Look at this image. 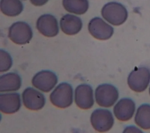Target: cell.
Here are the masks:
<instances>
[{"label": "cell", "instance_id": "obj_1", "mask_svg": "<svg viewBox=\"0 0 150 133\" xmlns=\"http://www.w3.org/2000/svg\"><path fill=\"white\" fill-rule=\"evenodd\" d=\"M101 13L105 21L115 26L123 24L128 18L126 8L117 2H110L105 4L101 9Z\"/></svg>", "mask_w": 150, "mask_h": 133}, {"label": "cell", "instance_id": "obj_2", "mask_svg": "<svg viewBox=\"0 0 150 133\" xmlns=\"http://www.w3.org/2000/svg\"><path fill=\"white\" fill-rule=\"evenodd\" d=\"M73 88L67 83H60L50 95L51 103L56 107L65 108L73 103Z\"/></svg>", "mask_w": 150, "mask_h": 133}, {"label": "cell", "instance_id": "obj_3", "mask_svg": "<svg viewBox=\"0 0 150 133\" xmlns=\"http://www.w3.org/2000/svg\"><path fill=\"white\" fill-rule=\"evenodd\" d=\"M150 82V71L145 67H137L128 75L127 83L134 91L141 93L145 91Z\"/></svg>", "mask_w": 150, "mask_h": 133}, {"label": "cell", "instance_id": "obj_4", "mask_svg": "<svg viewBox=\"0 0 150 133\" xmlns=\"http://www.w3.org/2000/svg\"><path fill=\"white\" fill-rule=\"evenodd\" d=\"M33 37V32L29 24L18 21L12 23L8 30V37L15 44L25 45L30 42Z\"/></svg>", "mask_w": 150, "mask_h": 133}, {"label": "cell", "instance_id": "obj_5", "mask_svg": "<svg viewBox=\"0 0 150 133\" xmlns=\"http://www.w3.org/2000/svg\"><path fill=\"white\" fill-rule=\"evenodd\" d=\"M118 91L110 84L99 85L95 90V98L97 104L103 107H110L118 98Z\"/></svg>", "mask_w": 150, "mask_h": 133}, {"label": "cell", "instance_id": "obj_6", "mask_svg": "<svg viewBox=\"0 0 150 133\" xmlns=\"http://www.w3.org/2000/svg\"><path fill=\"white\" fill-rule=\"evenodd\" d=\"M90 121L96 131L99 132H105L112 127L114 120L112 114L110 110L98 108L92 112Z\"/></svg>", "mask_w": 150, "mask_h": 133}, {"label": "cell", "instance_id": "obj_7", "mask_svg": "<svg viewBox=\"0 0 150 133\" xmlns=\"http://www.w3.org/2000/svg\"><path fill=\"white\" fill-rule=\"evenodd\" d=\"M88 30L93 37L101 40L110 39L114 33V28L99 17L93 18L90 21Z\"/></svg>", "mask_w": 150, "mask_h": 133}, {"label": "cell", "instance_id": "obj_8", "mask_svg": "<svg viewBox=\"0 0 150 133\" xmlns=\"http://www.w3.org/2000/svg\"><path fill=\"white\" fill-rule=\"evenodd\" d=\"M56 74L50 70H42L36 73L32 79V85L43 92L50 91L57 83Z\"/></svg>", "mask_w": 150, "mask_h": 133}, {"label": "cell", "instance_id": "obj_9", "mask_svg": "<svg viewBox=\"0 0 150 133\" xmlns=\"http://www.w3.org/2000/svg\"><path fill=\"white\" fill-rule=\"evenodd\" d=\"M74 101L80 108L83 110L91 108L94 103L92 87L87 84L79 85L75 89Z\"/></svg>", "mask_w": 150, "mask_h": 133}, {"label": "cell", "instance_id": "obj_10", "mask_svg": "<svg viewBox=\"0 0 150 133\" xmlns=\"http://www.w3.org/2000/svg\"><path fill=\"white\" fill-rule=\"evenodd\" d=\"M22 100L25 107L30 110L42 109L46 103L44 95L32 87H27L22 93Z\"/></svg>", "mask_w": 150, "mask_h": 133}, {"label": "cell", "instance_id": "obj_11", "mask_svg": "<svg viewBox=\"0 0 150 133\" xmlns=\"http://www.w3.org/2000/svg\"><path fill=\"white\" fill-rule=\"evenodd\" d=\"M36 28L42 35L52 37L59 33V26L56 18L51 14H44L36 21Z\"/></svg>", "mask_w": 150, "mask_h": 133}, {"label": "cell", "instance_id": "obj_12", "mask_svg": "<svg viewBox=\"0 0 150 133\" xmlns=\"http://www.w3.org/2000/svg\"><path fill=\"white\" fill-rule=\"evenodd\" d=\"M135 110L134 101L129 98H123L120 100L115 105L113 111L117 120L127 121L131 119Z\"/></svg>", "mask_w": 150, "mask_h": 133}, {"label": "cell", "instance_id": "obj_13", "mask_svg": "<svg viewBox=\"0 0 150 133\" xmlns=\"http://www.w3.org/2000/svg\"><path fill=\"white\" fill-rule=\"evenodd\" d=\"M21 106L20 95L18 93L0 94V110L5 114H13Z\"/></svg>", "mask_w": 150, "mask_h": 133}, {"label": "cell", "instance_id": "obj_14", "mask_svg": "<svg viewBox=\"0 0 150 133\" xmlns=\"http://www.w3.org/2000/svg\"><path fill=\"white\" fill-rule=\"evenodd\" d=\"M83 26L81 19L72 14H66L60 20L62 31L67 35H74L78 33Z\"/></svg>", "mask_w": 150, "mask_h": 133}, {"label": "cell", "instance_id": "obj_15", "mask_svg": "<svg viewBox=\"0 0 150 133\" xmlns=\"http://www.w3.org/2000/svg\"><path fill=\"white\" fill-rule=\"evenodd\" d=\"M21 84V78L18 74L6 73L0 77V92L16 91L20 88Z\"/></svg>", "mask_w": 150, "mask_h": 133}, {"label": "cell", "instance_id": "obj_16", "mask_svg": "<svg viewBox=\"0 0 150 133\" xmlns=\"http://www.w3.org/2000/svg\"><path fill=\"white\" fill-rule=\"evenodd\" d=\"M1 12L8 16L19 15L23 9V5L20 0H1Z\"/></svg>", "mask_w": 150, "mask_h": 133}, {"label": "cell", "instance_id": "obj_17", "mask_svg": "<svg viewBox=\"0 0 150 133\" xmlns=\"http://www.w3.org/2000/svg\"><path fill=\"white\" fill-rule=\"evenodd\" d=\"M134 120L140 128L144 129H150V104L141 105L137 110Z\"/></svg>", "mask_w": 150, "mask_h": 133}, {"label": "cell", "instance_id": "obj_18", "mask_svg": "<svg viewBox=\"0 0 150 133\" xmlns=\"http://www.w3.org/2000/svg\"><path fill=\"white\" fill-rule=\"evenodd\" d=\"M62 4L66 11L76 15L85 13L89 6L88 0H62Z\"/></svg>", "mask_w": 150, "mask_h": 133}, {"label": "cell", "instance_id": "obj_19", "mask_svg": "<svg viewBox=\"0 0 150 133\" xmlns=\"http://www.w3.org/2000/svg\"><path fill=\"white\" fill-rule=\"evenodd\" d=\"M12 65V59L6 51L0 50V71L4 72L8 71Z\"/></svg>", "mask_w": 150, "mask_h": 133}, {"label": "cell", "instance_id": "obj_20", "mask_svg": "<svg viewBox=\"0 0 150 133\" xmlns=\"http://www.w3.org/2000/svg\"><path fill=\"white\" fill-rule=\"evenodd\" d=\"M122 133H144L140 129L134 125H129L125 127Z\"/></svg>", "mask_w": 150, "mask_h": 133}, {"label": "cell", "instance_id": "obj_21", "mask_svg": "<svg viewBox=\"0 0 150 133\" xmlns=\"http://www.w3.org/2000/svg\"><path fill=\"white\" fill-rule=\"evenodd\" d=\"M49 0H30L32 4L35 6H40L46 4Z\"/></svg>", "mask_w": 150, "mask_h": 133}, {"label": "cell", "instance_id": "obj_22", "mask_svg": "<svg viewBox=\"0 0 150 133\" xmlns=\"http://www.w3.org/2000/svg\"><path fill=\"white\" fill-rule=\"evenodd\" d=\"M149 94H150V87H149Z\"/></svg>", "mask_w": 150, "mask_h": 133}]
</instances>
